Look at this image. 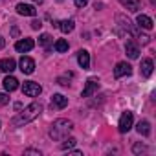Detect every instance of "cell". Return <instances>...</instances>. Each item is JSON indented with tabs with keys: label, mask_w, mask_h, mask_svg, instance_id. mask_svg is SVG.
Instances as JSON below:
<instances>
[{
	"label": "cell",
	"mask_w": 156,
	"mask_h": 156,
	"mask_svg": "<svg viewBox=\"0 0 156 156\" xmlns=\"http://www.w3.org/2000/svg\"><path fill=\"white\" fill-rule=\"evenodd\" d=\"M39 42L50 50V44H51V35H48V33H42V35H41V39H39Z\"/></svg>",
	"instance_id": "21"
},
{
	"label": "cell",
	"mask_w": 156,
	"mask_h": 156,
	"mask_svg": "<svg viewBox=\"0 0 156 156\" xmlns=\"http://www.w3.org/2000/svg\"><path fill=\"white\" fill-rule=\"evenodd\" d=\"M136 130H138V132H140L141 136H149V134H151V123H149L147 119H141V121L138 123Z\"/></svg>",
	"instance_id": "17"
},
{
	"label": "cell",
	"mask_w": 156,
	"mask_h": 156,
	"mask_svg": "<svg viewBox=\"0 0 156 156\" xmlns=\"http://www.w3.org/2000/svg\"><path fill=\"white\" fill-rule=\"evenodd\" d=\"M55 50H57L59 53H62V51H68V42H66L64 39H59V41L55 42Z\"/></svg>",
	"instance_id": "20"
},
{
	"label": "cell",
	"mask_w": 156,
	"mask_h": 156,
	"mask_svg": "<svg viewBox=\"0 0 156 156\" xmlns=\"http://www.w3.org/2000/svg\"><path fill=\"white\" fill-rule=\"evenodd\" d=\"M130 73H132V66L129 62H118L116 68H114V77L116 79H119L123 75H130Z\"/></svg>",
	"instance_id": "5"
},
{
	"label": "cell",
	"mask_w": 156,
	"mask_h": 156,
	"mask_svg": "<svg viewBox=\"0 0 156 156\" xmlns=\"http://www.w3.org/2000/svg\"><path fill=\"white\" fill-rule=\"evenodd\" d=\"M119 2H121V6H123V8H127L129 11H138V9H140V6H141L140 0H119Z\"/></svg>",
	"instance_id": "15"
},
{
	"label": "cell",
	"mask_w": 156,
	"mask_h": 156,
	"mask_svg": "<svg viewBox=\"0 0 156 156\" xmlns=\"http://www.w3.org/2000/svg\"><path fill=\"white\" fill-rule=\"evenodd\" d=\"M17 13L19 15H24V17H35L37 15V9L31 4H19L17 6Z\"/></svg>",
	"instance_id": "8"
},
{
	"label": "cell",
	"mask_w": 156,
	"mask_h": 156,
	"mask_svg": "<svg viewBox=\"0 0 156 156\" xmlns=\"http://www.w3.org/2000/svg\"><path fill=\"white\" fill-rule=\"evenodd\" d=\"M72 129H73L72 121H68V119H55L53 125L50 127V138L51 140H62V138H66L72 132Z\"/></svg>",
	"instance_id": "2"
},
{
	"label": "cell",
	"mask_w": 156,
	"mask_h": 156,
	"mask_svg": "<svg viewBox=\"0 0 156 156\" xmlns=\"http://www.w3.org/2000/svg\"><path fill=\"white\" fill-rule=\"evenodd\" d=\"M4 46H6V41H4V37H2V35H0V50H2Z\"/></svg>",
	"instance_id": "28"
},
{
	"label": "cell",
	"mask_w": 156,
	"mask_h": 156,
	"mask_svg": "<svg viewBox=\"0 0 156 156\" xmlns=\"http://www.w3.org/2000/svg\"><path fill=\"white\" fill-rule=\"evenodd\" d=\"M98 88H99V81L96 79V77H92V79H88V81H87V87H85V90H83V94H81V96H83V98H90Z\"/></svg>",
	"instance_id": "6"
},
{
	"label": "cell",
	"mask_w": 156,
	"mask_h": 156,
	"mask_svg": "<svg viewBox=\"0 0 156 156\" xmlns=\"http://www.w3.org/2000/svg\"><path fill=\"white\" fill-rule=\"evenodd\" d=\"M9 103V96L8 94H0V105H8Z\"/></svg>",
	"instance_id": "23"
},
{
	"label": "cell",
	"mask_w": 156,
	"mask_h": 156,
	"mask_svg": "<svg viewBox=\"0 0 156 156\" xmlns=\"http://www.w3.org/2000/svg\"><path fill=\"white\" fill-rule=\"evenodd\" d=\"M68 105V98H64L62 94H53L51 96V107L55 108H64Z\"/></svg>",
	"instance_id": "12"
},
{
	"label": "cell",
	"mask_w": 156,
	"mask_h": 156,
	"mask_svg": "<svg viewBox=\"0 0 156 156\" xmlns=\"http://www.w3.org/2000/svg\"><path fill=\"white\" fill-rule=\"evenodd\" d=\"M41 110H42V105H41V103H31L30 107L24 108V112H20L19 116H15V118L11 119V125H13V127H22V125L33 121V119L41 114Z\"/></svg>",
	"instance_id": "1"
},
{
	"label": "cell",
	"mask_w": 156,
	"mask_h": 156,
	"mask_svg": "<svg viewBox=\"0 0 156 156\" xmlns=\"http://www.w3.org/2000/svg\"><path fill=\"white\" fill-rule=\"evenodd\" d=\"M62 33H70L72 30H73V20H62V22H59V26H57Z\"/></svg>",
	"instance_id": "19"
},
{
	"label": "cell",
	"mask_w": 156,
	"mask_h": 156,
	"mask_svg": "<svg viewBox=\"0 0 156 156\" xmlns=\"http://www.w3.org/2000/svg\"><path fill=\"white\" fill-rule=\"evenodd\" d=\"M141 151H145V145H140V143H136V145H134V152H141Z\"/></svg>",
	"instance_id": "26"
},
{
	"label": "cell",
	"mask_w": 156,
	"mask_h": 156,
	"mask_svg": "<svg viewBox=\"0 0 156 156\" xmlns=\"http://www.w3.org/2000/svg\"><path fill=\"white\" fill-rule=\"evenodd\" d=\"M125 51H127V55H129L130 59H138V55H140V48H138V44H136L134 41H127Z\"/></svg>",
	"instance_id": "10"
},
{
	"label": "cell",
	"mask_w": 156,
	"mask_h": 156,
	"mask_svg": "<svg viewBox=\"0 0 156 156\" xmlns=\"http://www.w3.org/2000/svg\"><path fill=\"white\" fill-rule=\"evenodd\" d=\"M11 33H13V37H19V30H17V28H13V31H11Z\"/></svg>",
	"instance_id": "29"
},
{
	"label": "cell",
	"mask_w": 156,
	"mask_h": 156,
	"mask_svg": "<svg viewBox=\"0 0 156 156\" xmlns=\"http://www.w3.org/2000/svg\"><path fill=\"white\" fill-rule=\"evenodd\" d=\"M24 154H37V156H41V152H39V151H35V149H26V151H24Z\"/></svg>",
	"instance_id": "27"
},
{
	"label": "cell",
	"mask_w": 156,
	"mask_h": 156,
	"mask_svg": "<svg viewBox=\"0 0 156 156\" xmlns=\"http://www.w3.org/2000/svg\"><path fill=\"white\" fill-rule=\"evenodd\" d=\"M33 46H35L33 39H22V41H19V42L15 44V50L20 51V53H26V51L33 50Z\"/></svg>",
	"instance_id": "7"
},
{
	"label": "cell",
	"mask_w": 156,
	"mask_h": 156,
	"mask_svg": "<svg viewBox=\"0 0 156 156\" xmlns=\"http://www.w3.org/2000/svg\"><path fill=\"white\" fill-rule=\"evenodd\" d=\"M57 2H62V0H57Z\"/></svg>",
	"instance_id": "31"
},
{
	"label": "cell",
	"mask_w": 156,
	"mask_h": 156,
	"mask_svg": "<svg viewBox=\"0 0 156 156\" xmlns=\"http://www.w3.org/2000/svg\"><path fill=\"white\" fill-rule=\"evenodd\" d=\"M73 2H75L77 8H85V6L88 4V0H73Z\"/></svg>",
	"instance_id": "24"
},
{
	"label": "cell",
	"mask_w": 156,
	"mask_h": 156,
	"mask_svg": "<svg viewBox=\"0 0 156 156\" xmlns=\"http://www.w3.org/2000/svg\"><path fill=\"white\" fill-rule=\"evenodd\" d=\"M41 26H42L41 20H33V22H31V28H33V30H41Z\"/></svg>",
	"instance_id": "25"
},
{
	"label": "cell",
	"mask_w": 156,
	"mask_h": 156,
	"mask_svg": "<svg viewBox=\"0 0 156 156\" xmlns=\"http://www.w3.org/2000/svg\"><path fill=\"white\" fill-rule=\"evenodd\" d=\"M75 143H77V140H73V138H70V140H66V141H64V143L61 145V149H62V151H68V149H72V147H73Z\"/></svg>",
	"instance_id": "22"
},
{
	"label": "cell",
	"mask_w": 156,
	"mask_h": 156,
	"mask_svg": "<svg viewBox=\"0 0 156 156\" xmlns=\"http://www.w3.org/2000/svg\"><path fill=\"white\" fill-rule=\"evenodd\" d=\"M77 62H79V66L83 70H88V66H90V55H88L87 50H81L79 53H77Z\"/></svg>",
	"instance_id": "11"
},
{
	"label": "cell",
	"mask_w": 156,
	"mask_h": 156,
	"mask_svg": "<svg viewBox=\"0 0 156 156\" xmlns=\"http://www.w3.org/2000/svg\"><path fill=\"white\" fill-rule=\"evenodd\" d=\"M33 2H35V4H42V2H44V0H33Z\"/></svg>",
	"instance_id": "30"
},
{
	"label": "cell",
	"mask_w": 156,
	"mask_h": 156,
	"mask_svg": "<svg viewBox=\"0 0 156 156\" xmlns=\"http://www.w3.org/2000/svg\"><path fill=\"white\" fill-rule=\"evenodd\" d=\"M4 88L8 90V92H13V90H17L19 88V81L15 79V77H6V79H4Z\"/></svg>",
	"instance_id": "18"
},
{
	"label": "cell",
	"mask_w": 156,
	"mask_h": 156,
	"mask_svg": "<svg viewBox=\"0 0 156 156\" xmlns=\"http://www.w3.org/2000/svg\"><path fill=\"white\" fill-rule=\"evenodd\" d=\"M119 132H129L130 130V127H132V112H123L121 114V118H119Z\"/></svg>",
	"instance_id": "4"
},
{
	"label": "cell",
	"mask_w": 156,
	"mask_h": 156,
	"mask_svg": "<svg viewBox=\"0 0 156 156\" xmlns=\"http://www.w3.org/2000/svg\"><path fill=\"white\" fill-rule=\"evenodd\" d=\"M15 61L13 59H0V70H2V72H13L15 70Z\"/></svg>",
	"instance_id": "14"
},
{
	"label": "cell",
	"mask_w": 156,
	"mask_h": 156,
	"mask_svg": "<svg viewBox=\"0 0 156 156\" xmlns=\"http://www.w3.org/2000/svg\"><path fill=\"white\" fill-rule=\"evenodd\" d=\"M138 26L143 28V30H152V19L147 17V15H140L138 17Z\"/></svg>",
	"instance_id": "16"
},
{
	"label": "cell",
	"mask_w": 156,
	"mask_h": 156,
	"mask_svg": "<svg viewBox=\"0 0 156 156\" xmlns=\"http://www.w3.org/2000/svg\"><path fill=\"white\" fill-rule=\"evenodd\" d=\"M152 68H154L152 59H143V61H141V75H143V77H149V75L152 73Z\"/></svg>",
	"instance_id": "13"
},
{
	"label": "cell",
	"mask_w": 156,
	"mask_h": 156,
	"mask_svg": "<svg viewBox=\"0 0 156 156\" xmlns=\"http://www.w3.org/2000/svg\"><path fill=\"white\" fill-rule=\"evenodd\" d=\"M20 70H22V73H33L35 72V61L30 57H22L20 59Z\"/></svg>",
	"instance_id": "9"
},
{
	"label": "cell",
	"mask_w": 156,
	"mask_h": 156,
	"mask_svg": "<svg viewBox=\"0 0 156 156\" xmlns=\"http://www.w3.org/2000/svg\"><path fill=\"white\" fill-rule=\"evenodd\" d=\"M22 92H24L26 96H30V98H37V96L42 92V88H41V85L35 83V81H26V83L22 85Z\"/></svg>",
	"instance_id": "3"
}]
</instances>
